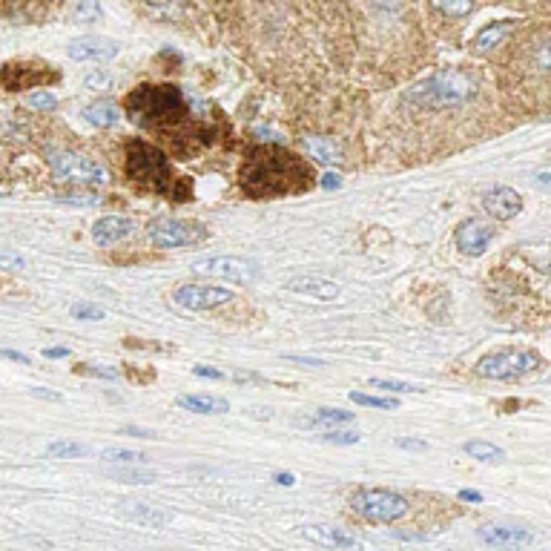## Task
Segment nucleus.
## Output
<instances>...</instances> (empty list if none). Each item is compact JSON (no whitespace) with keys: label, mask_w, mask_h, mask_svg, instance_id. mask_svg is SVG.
I'll return each mask as SVG.
<instances>
[{"label":"nucleus","mask_w":551,"mask_h":551,"mask_svg":"<svg viewBox=\"0 0 551 551\" xmlns=\"http://www.w3.org/2000/svg\"><path fill=\"white\" fill-rule=\"evenodd\" d=\"M239 181L253 199H273L302 190L310 181V170L282 147H256L247 155Z\"/></svg>","instance_id":"nucleus-1"},{"label":"nucleus","mask_w":551,"mask_h":551,"mask_svg":"<svg viewBox=\"0 0 551 551\" xmlns=\"http://www.w3.org/2000/svg\"><path fill=\"white\" fill-rule=\"evenodd\" d=\"M127 112L147 130H167L184 121L187 104L176 87H138L127 98Z\"/></svg>","instance_id":"nucleus-2"},{"label":"nucleus","mask_w":551,"mask_h":551,"mask_svg":"<svg viewBox=\"0 0 551 551\" xmlns=\"http://www.w3.org/2000/svg\"><path fill=\"white\" fill-rule=\"evenodd\" d=\"M477 92L480 87L471 75H465L460 69H442L408 89V101L419 110H445V107H460L465 101H471Z\"/></svg>","instance_id":"nucleus-3"},{"label":"nucleus","mask_w":551,"mask_h":551,"mask_svg":"<svg viewBox=\"0 0 551 551\" xmlns=\"http://www.w3.org/2000/svg\"><path fill=\"white\" fill-rule=\"evenodd\" d=\"M127 176L135 187L167 190L173 178V167L158 147L147 141H130L127 144Z\"/></svg>","instance_id":"nucleus-4"},{"label":"nucleus","mask_w":551,"mask_h":551,"mask_svg":"<svg viewBox=\"0 0 551 551\" xmlns=\"http://www.w3.org/2000/svg\"><path fill=\"white\" fill-rule=\"evenodd\" d=\"M351 508L368 523H394L408 514L411 503L391 488H359L351 494Z\"/></svg>","instance_id":"nucleus-5"},{"label":"nucleus","mask_w":551,"mask_h":551,"mask_svg":"<svg viewBox=\"0 0 551 551\" xmlns=\"http://www.w3.org/2000/svg\"><path fill=\"white\" fill-rule=\"evenodd\" d=\"M540 368V353L529 348H511V351H497L483 356L477 362V371L485 379H497V382H511L520 376L531 374Z\"/></svg>","instance_id":"nucleus-6"},{"label":"nucleus","mask_w":551,"mask_h":551,"mask_svg":"<svg viewBox=\"0 0 551 551\" xmlns=\"http://www.w3.org/2000/svg\"><path fill=\"white\" fill-rule=\"evenodd\" d=\"M207 227L199 221H181V219H161L150 224V239L158 247H190L207 239Z\"/></svg>","instance_id":"nucleus-7"},{"label":"nucleus","mask_w":551,"mask_h":551,"mask_svg":"<svg viewBox=\"0 0 551 551\" xmlns=\"http://www.w3.org/2000/svg\"><path fill=\"white\" fill-rule=\"evenodd\" d=\"M49 170L58 178L78 181V184H107V170L87 155L55 153L49 155Z\"/></svg>","instance_id":"nucleus-8"},{"label":"nucleus","mask_w":551,"mask_h":551,"mask_svg":"<svg viewBox=\"0 0 551 551\" xmlns=\"http://www.w3.org/2000/svg\"><path fill=\"white\" fill-rule=\"evenodd\" d=\"M193 273L199 276H213V279H224V282H236V285H247L256 279L259 267L239 256H216V259H204L193 265Z\"/></svg>","instance_id":"nucleus-9"},{"label":"nucleus","mask_w":551,"mask_h":551,"mask_svg":"<svg viewBox=\"0 0 551 551\" xmlns=\"http://www.w3.org/2000/svg\"><path fill=\"white\" fill-rule=\"evenodd\" d=\"M299 534L310 543L333 551H374L368 540H362V537H356V534L345 529H333V526H302Z\"/></svg>","instance_id":"nucleus-10"},{"label":"nucleus","mask_w":551,"mask_h":551,"mask_svg":"<svg viewBox=\"0 0 551 551\" xmlns=\"http://www.w3.org/2000/svg\"><path fill=\"white\" fill-rule=\"evenodd\" d=\"M178 308L184 310H213L219 305H227L233 299V293L227 287L216 285H181L173 293Z\"/></svg>","instance_id":"nucleus-11"},{"label":"nucleus","mask_w":551,"mask_h":551,"mask_svg":"<svg viewBox=\"0 0 551 551\" xmlns=\"http://www.w3.org/2000/svg\"><path fill=\"white\" fill-rule=\"evenodd\" d=\"M480 540L491 549H523L534 543V534L523 526H500V523H488L480 529Z\"/></svg>","instance_id":"nucleus-12"},{"label":"nucleus","mask_w":551,"mask_h":551,"mask_svg":"<svg viewBox=\"0 0 551 551\" xmlns=\"http://www.w3.org/2000/svg\"><path fill=\"white\" fill-rule=\"evenodd\" d=\"M494 239V227L483 219H465L457 227V247L465 256H483L485 247Z\"/></svg>","instance_id":"nucleus-13"},{"label":"nucleus","mask_w":551,"mask_h":551,"mask_svg":"<svg viewBox=\"0 0 551 551\" xmlns=\"http://www.w3.org/2000/svg\"><path fill=\"white\" fill-rule=\"evenodd\" d=\"M483 207L488 216H494V219L508 221L514 219L520 210H523V199H520V193L517 190H511L506 184H500V187H491L488 193L483 196Z\"/></svg>","instance_id":"nucleus-14"},{"label":"nucleus","mask_w":551,"mask_h":551,"mask_svg":"<svg viewBox=\"0 0 551 551\" xmlns=\"http://www.w3.org/2000/svg\"><path fill=\"white\" fill-rule=\"evenodd\" d=\"M135 233V221L127 216H104L92 224V242L101 247H112V244L127 242Z\"/></svg>","instance_id":"nucleus-15"},{"label":"nucleus","mask_w":551,"mask_h":551,"mask_svg":"<svg viewBox=\"0 0 551 551\" xmlns=\"http://www.w3.org/2000/svg\"><path fill=\"white\" fill-rule=\"evenodd\" d=\"M118 55V44L101 35H87L69 44V58L72 61H110Z\"/></svg>","instance_id":"nucleus-16"},{"label":"nucleus","mask_w":551,"mask_h":551,"mask_svg":"<svg viewBox=\"0 0 551 551\" xmlns=\"http://www.w3.org/2000/svg\"><path fill=\"white\" fill-rule=\"evenodd\" d=\"M121 511L138 523V526H147V529H161V526H167L170 520H173V514L167 511V508L153 506V503H124Z\"/></svg>","instance_id":"nucleus-17"},{"label":"nucleus","mask_w":551,"mask_h":551,"mask_svg":"<svg viewBox=\"0 0 551 551\" xmlns=\"http://www.w3.org/2000/svg\"><path fill=\"white\" fill-rule=\"evenodd\" d=\"M287 290L302 293V296H313V299H322V302H333L339 296V285L331 282V279H322V276H299V279L287 282Z\"/></svg>","instance_id":"nucleus-18"},{"label":"nucleus","mask_w":551,"mask_h":551,"mask_svg":"<svg viewBox=\"0 0 551 551\" xmlns=\"http://www.w3.org/2000/svg\"><path fill=\"white\" fill-rule=\"evenodd\" d=\"M305 150L313 161L333 167V164H342V147L333 141V138H319V135H308L305 138Z\"/></svg>","instance_id":"nucleus-19"},{"label":"nucleus","mask_w":551,"mask_h":551,"mask_svg":"<svg viewBox=\"0 0 551 551\" xmlns=\"http://www.w3.org/2000/svg\"><path fill=\"white\" fill-rule=\"evenodd\" d=\"M176 405L190 411V414H224V411H230L227 399L210 397V394H187V397H178Z\"/></svg>","instance_id":"nucleus-20"},{"label":"nucleus","mask_w":551,"mask_h":551,"mask_svg":"<svg viewBox=\"0 0 551 551\" xmlns=\"http://www.w3.org/2000/svg\"><path fill=\"white\" fill-rule=\"evenodd\" d=\"M508 32H511V23L506 21H497L491 23V26H485L477 32V38H474V46L480 49V52H488V49H494V46H500L508 38Z\"/></svg>","instance_id":"nucleus-21"},{"label":"nucleus","mask_w":551,"mask_h":551,"mask_svg":"<svg viewBox=\"0 0 551 551\" xmlns=\"http://www.w3.org/2000/svg\"><path fill=\"white\" fill-rule=\"evenodd\" d=\"M118 107L110 104V101H98V104H92L84 110V118H87L92 127H101V130H107V127H115V121H118Z\"/></svg>","instance_id":"nucleus-22"},{"label":"nucleus","mask_w":551,"mask_h":551,"mask_svg":"<svg viewBox=\"0 0 551 551\" xmlns=\"http://www.w3.org/2000/svg\"><path fill=\"white\" fill-rule=\"evenodd\" d=\"M465 454L474 457V460H480V463H503V460H506V451H503L500 445L483 440L465 442Z\"/></svg>","instance_id":"nucleus-23"},{"label":"nucleus","mask_w":551,"mask_h":551,"mask_svg":"<svg viewBox=\"0 0 551 551\" xmlns=\"http://www.w3.org/2000/svg\"><path fill=\"white\" fill-rule=\"evenodd\" d=\"M353 422L351 411H345V408H319L313 417H310L308 425H319V428H342V425H348Z\"/></svg>","instance_id":"nucleus-24"},{"label":"nucleus","mask_w":551,"mask_h":551,"mask_svg":"<svg viewBox=\"0 0 551 551\" xmlns=\"http://www.w3.org/2000/svg\"><path fill=\"white\" fill-rule=\"evenodd\" d=\"M89 454L87 445H81V442H69V440H55L46 445V457H55V460H78V457H84Z\"/></svg>","instance_id":"nucleus-25"},{"label":"nucleus","mask_w":551,"mask_h":551,"mask_svg":"<svg viewBox=\"0 0 551 551\" xmlns=\"http://www.w3.org/2000/svg\"><path fill=\"white\" fill-rule=\"evenodd\" d=\"M101 460L110 465H141L144 463V454H138L133 448H104Z\"/></svg>","instance_id":"nucleus-26"},{"label":"nucleus","mask_w":551,"mask_h":551,"mask_svg":"<svg viewBox=\"0 0 551 551\" xmlns=\"http://www.w3.org/2000/svg\"><path fill=\"white\" fill-rule=\"evenodd\" d=\"M351 402L365 405V408H379V411H394V408H399L397 399L374 397V394H362V391H351Z\"/></svg>","instance_id":"nucleus-27"},{"label":"nucleus","mask_w":551,"mask_h":551,"mask_svg":"<svg viewBox=\"0 0 551 551\" xmlns=\"http://www.w3.org/2000/svg\"><path fill=\"white\" fill-rule=\"evenodd\" d=\"M112 480H127V483H153L155 474L153 471H138V468H112V471H107Z\"/></svg>","instance_id":"nucleus-28"},{"label":"nucleus","mask_w":551,"mask_h":551,"mask_svg":"<svg viewBox=\"0 0 551 551\" xmlns=\"http://www.w3.org/2000/svg\"><path fill=\"white\" fill-rule=\"evenodd\" d=\"M26 104H29L32 110L49 112V110H55V107H58V98H55L52 92H46V89H38V92H29Z\"/></svg>","instance_id":"nucleus-29"},{"label":"nucleus","mask_w":551,"mask_h":551,"mask_svg":"<svg viewBox=\"0 0 551 551\" xmlns=\"http://www.w3.org/2000/svg\"><path fill=\"white\" fill-rule=\"evenodd\" d=\"M531 64L540 69L543 75H551V41H543V44L534 46V52H531Z\"/></svg>","instance_id":"nucleus-30"},{"label":"nucleus","mask_w":551,"mask_h":551,"mask_svg":"<svg viewBox=\"0 0 551 551\" xmlns=\"http://www.w3.org/2000/svg\"><path fill=\"white\" fill-rule=\"evenodd\" d=\"M69 313H72L75 319H89V322L104 319V308H98V305H92V302H78V305H72Z\"/></svg>","instance_id":"nucleus-31"},{"label":"nucleus","mask_w":551,"mask_h":551,"mask_svg":"<svg viewBox=\"0 0 551 551\" xmlns=\"http://www.w3.org/2000/svg\"><path fill=\"white\" fill-rule=\"evenodd\" d=\"M371 388H379V391H394V394H411V391H419L408 382H399V379H371Z\"/></svg>","instance_id":"nucleus-32"},{"label":"nucleus","mask_w":551,"mask_h":551,"mask_svg":"<svg viewBox=\"0 0 551 551\" xmlns=\"http://www.w3.org/2000/svg\"><path fill=\"white\" fill-rule=\"evenodd\" d=\"M84 84L92 87V92H107L112 87V75L104 72V69H95V72H89L87 78H84Z\"/></svg>","instance_id":"nucleus-33"},{"label":"nucleus","mask_w":551,"mask_h":551,"mask_svg":"<svg viewBox=\"0 0 551 551\" xmlns=\"http://www.w3.org/2000/svg\"><path fill=\"white\" fill-rule=\"evenodd\" d=\"M69 15H72L78 23H87L101 15V6H98V3H78V6H72V9H69Z\"/></svg>","instance_id":"nucleus-34"},{"label":"nucleus","mask_w":551,"mask_h":551,"mask_svg":"<svg viewBox=\"0 0 551 551\" xmlns=\"http://www.w3.org/2000/svg\"><path fill=\"white\" fill-rule=\"evenodd\" d=\"M325 442H336V445H356L359 442V431H342V428H333L325 431Z\"/></svg>","instance_id":"nucleus-35"},{"label":"nucleus","mask_w":551,"mask_h":551,"mask_svg":"<svg viewBox=\"0 0 551 551\" xmlns=\"http://www.w3.org/2000/svg\"><path fill=\"white\" fill-rule=\"evenodd\" d=\"M61 204H78V207H92L98 204V196L95 193H67V196H58Z\"/></svg>","instance_id":"nucleus-36"},{"label":"nucleus","mask_w":551,"mask_h":551,"mask_svg":"<svg viewBox=\"0 0 551 551\" xmlns=\"http://www.w3.org/2000/svg\"><path fill=\"white\" fill-rule=\"evenodd\" d=\"M0 267H6V270H21V267H26V262H23V256H18V253L0 247Z\"/></svg>","instance_id":"nucleus-37"},{"label":"nucleus","mask_w":551,"mask_h":551,"mask_svg":"<svg viewBox=\"0 0 551 551\" xmlns=\"http://www.w3.org/2000/svg\"><path fill=\"white\" fill-rule=\"evenodd\" d=\"M434 9L448 12V15H468L474 6H471V3H445V0H434Z\"/></svg>","instance_id":"nucleus-38"},{"label":"nucleus","mask_w":551,"mask_h":551,"mask_svg":"<svg viewBox=\"0 0 551 551\" xmlns=\"http://www.w3.org/2000/svg\"><path fill=\"white\" fill-rule=\"evenodd\" d=\"M84 368H87V374L104 376V379H115V376H118L115 368H104V365H84Z\"/></svg>","instance_id":"nucleus-39"},{"label":"nucleus","mask_w":551,"mask_h":551,"mask_svg":"<svg viewBox=\"0 0 551 551\" xmlns=\"http://www.w3.org/2000/svg\"><path fill=\"white\" fill-rule=\"evenodd\" d=\"M287 359H290V362H299V365H308V368H322V365H325V362L316 359V356H296V353H290Z\"/></svg>","instance_id":"nucleus-40"},{"label":"nucleus","mask_w":551,"mask_h":551,"mask_svg":"<svg viewBox=\"0 0 551 551\" xmlns=\"http://www.w3.org/2000/svg\"><path fill=\"white\" fill-rule=\"evenodd\" d=\"M534 184H537V187H543V190H551V167H546V170H537V173H534Z\"/></svg>","instance_id":"nucleus-41"},{"label":"nucleus","mask_w":551,"mask_h":551,"mask_svg":"<svg viewBox=\"0 0 551 551\" xmlns=\"http://www.w3.org/2000/svg\"><path fill=\"white\" fill-rule=\"evenodd\" d=\"M397 445L399 448H408V451H425L428 448L422 440H408V437H399Z\"/></svg>","instance_id":"nucleus-42"},{"label":"nucleus","mask_w":551,"mask_h":551,"mask_svg":"<svg viewBox=\"0 0 551 551\" xmlns=\"http://www.w3.org/2000/svg\"><path fill=\"white\" fill-rule=\"evenodd\" d=\"M273 483L282 485V488H290V485L296 483V477H293L290 471H276V474H273Z\"/></svg>","instance_id":"nucleus-43"},{"label":"nucleus","mask_w":551,"mask_h":551,"mask_svg":"<svg viewBox=\"0 0 551 551\" xmlns=\"http://www.w3.org/2000/svg\"><path fill=\"white\" fill-rule=\"evenodd\" d=\"M460 500H463V503H483V494H480V491H471V488H463V491H460Z\"/></svg>","instance_id":"nucleus-44"},{"label":"nucleus","mask_w":551,"mask_h":551,"mask_svg":"<svg viewBox=\"0 0 551 551\" xmlns=\"http://www.w3.org/2000/svg\"><path fill=\"white\" fill-rule=\"evenodd\" d=\"M124 434H133V437H144V440H153V431H147V428H135V425H127V428H124Z\"/></svg>","instance_id":"nucleus-45"},{"label":"nucleus","mask_w":551,"mask_h":551,"mask_svg":"<svg viewBox=\"0 0 551 551\" xmlns=\"http://www.w3.org/2000/svg\"><path fill=\"white\" fill-rule=\"evenodd\" d=\"M44 356L46 359H64V356H69V348H46Z\"/></svg>","instance_id":"nucleus-46"},{"label":"nucleus","mask_w":551,"mask_h":551,"mask_svg":"<svg viewBox=\"0 0 551 551\" xmlns=\"http://www.w3.org/2000/svg\"><path fill=\"white\" fill-rule=\"evenodd\" d=\"M32 394H35V397H46L61 402V394H55V391H49V388H32Z\"/></svg>","instance_id":"nucleus-47"},{"label":"nucleus","mask_w":551,"mask_h":551,"mask_svg":"<svg viewBox=\"0 0 551 551\" xmlns=\"http://www.w3.org/2000/svg\"><path fill=\"white\" fill-rule=\"evenodd\" d=\"M196 376H210V379H221V371H216V368H204V365H199L196 371H193Z\"/></svg>","instance_id":"nucleus-48"},{"label":"nucleus","mask_w":551,"mask_h":551,"mask_svg":"<svg viewBox=\"0 0 551 551\" xmlns=\"http://www.w3.org/2000/svg\"><path fill=\"white\" fill-rule=\"evenodd\" d=\"M322 187H325V190H336V187H339V176H322Z\"/></svg>","instance_id":"nucleus-49"},{"label":"nucleus","mask_w":551,"mask_h":551,"mask_svg":"<svg viewBox=\"0 0 551 551\" xmlns=\"http://www.w3.org/2000/svg\"><path fill=\"white\" fill-rule=\"evenodd\" d=\"M0 356H3V359H15V362H23V365L29 362V359H26V356L18 351H0Z\"/></svg>","instance_id":"nucleus-50"},{"label":"nucleus","mask_w":551,"mask_h":551,"mask_svg":"<svg viewBox=\"0 0 551 551\" xmlns=\"http://www.w3.org/2000/svg\"><path fill=\"white\" fill-rule=\"evenodd\" d=\"M549 273H551V270H549Z\"/></svg>","instance_id":"nucleus-51"}]
</instances>
